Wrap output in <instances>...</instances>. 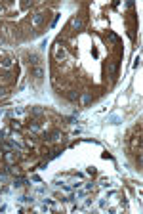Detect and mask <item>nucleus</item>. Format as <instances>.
<instances>
[{
    "label": "nucleus",
    "instance_id": "nucleus-1",
    "mask_svg": "<svg viewBox=\"0 0 143 214\" xmlns=\"http://www.w3.org/2000/svg\"><path fill=\"white\" fill-rule=\"evenodd\" d=\"M71 25L74 27V29H82V25H84V23H82V19H80V17H74V19L71 21Z\"/></svg>",
    "mask_w": 143,
    "mask_h": 214
},
{
    "label": "nucleus",
    "instance_id": "nucleus-2",
    "mask_svg": "<svg viewBox=\"0 0 143 214\" xmlns=\"http://www.w3.org/2000/svg\"><path fill=\"white\" fill-rule=\"evenodd\" d=\"M90 101H92V96H90V94H84V96H82V103L86 105V103H90Z\"/></svg>",
    "mask_w": 143,
    "mask_h": 214
},
{
    "label": "nucleus",
    "instance_id": "nucleus-3",
    "mask_svg": "<svg viewBox=\"0 0 143 214\" xmlns=\"http://www.w3.org/2000/svg\"><path fill=\"white\" fill-rule=\"evenodd\" d=\"M32 23H34V25H40V23H42V15H40V13H38V15H34Z\"/></svg>",
    "mask_w": 143,
    "mask_h": 214
},
{
    "label": "nucleus",
    "instance_id": "nucleus-4",
    "mask_svg": "<svg viewBox=\"0 0 143 214\" xmlns=\"http://www.w3.org/2000/svg\"><path fill=\"white\" fill-rule=\"evenodd\" d=\"M29 59H31V63H32V65H36V63H38V55H34V54H32Z\"/></svg>",
    "mask_w": 143,
    "mask_h": 214
},
{
    "label": "nucleus",
    "instance_id": "nucleus-5",
    "mask_svg": "<svg viewBox=\"0 0 143 214\" xmlns=\"http://www.w3.org/2000/svg\"><path fill=\"white\" fill-rule=\"evenodd\" d=\"M69 100H71V101H76V100H78V94L71 92V94H69Z\"/></svg>",
    "mask_w": 143,
    "mask_h": 214
},
{
    "label": "nucleus",
    "instance_id": "nucleus-6",
    "mask_svg": "<svg viewBox=\"0 0 143 214\" xmlns=\"http://www.w3.org/2000/svg\"><path fill=\"white\" fill-rule=\"evenodd\" d=\"M23 184H25V180H23V178H19V180H15V184H13V186H15V187H21Z\"/></svg>",
    "mask_w": 143,
    "mask_h": 214
},
{
    "label": "nucleus",
    "instance_id": "nucleus-7",
    "mask_svg": "<svg viewBox=\"0 0 143 214\" xmlns=\"http://www.w3.org/2000/svg\"><path fill=\"white\" fill-rule=\"evenodd\" d=\"M31 111H32V115H40V113H42V109H40V107H32Z\"/></svg>",
    "mask_w": 143,
    "mask_h": 214
},
{
    "label": "nucleus",
    "instance_id": "nucleus-8",
    "mask_svg": "<svg viewBox=\"0 0 143 214\" xmlns=\"http://www.w3.org/2000/svg\"><path fill=\"white\" fill-rule=\"evenodd\" d=\"M34 75H36V77H42V69L36 67V69H34Z\"/></svg>",
    "mask_w": 143,
    "mask_h": 214
},
{
    "label": "nucleus",
    "instance_id": "nucleus-9",
    "mask_svg": "<svg viewBox=\"0 0 143 214\" xmlns=\"http://www.w3.org/2000/svg\"><path fill=\"white\" fill-rule=\"evenodd\" d=\"M109 120H111V122H113V124H118V120H120V119H118V117H111V119H109Z\"/></svg>",
    "mask_w": 143,
    "mask_h": 214
},
{
    "label": "nucleus",
    "instance_id": "nucleus-10",
    "mask_svg": "<svg viewBox=\"0 0 143 214\" xmlns=\"http://www.w3.org/2000/svg\"><path fill=\"white\" fill-rule=\"evenodd\" d=\"M59 136H61V134H59V132H53V134H52V138H50V140H59Z\"/></svg>",
    "mask_w": 143,
    "mask_h": 214
}]
</instances>
